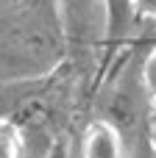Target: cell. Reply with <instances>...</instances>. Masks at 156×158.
Here are the masks:
<instances>
[{
  "mask_svg": "<svg viewBox=\"0 0 156 158\" xmlns=\"http://www.w3.org/2000/svg\"><path fill=\"white\" fill-rule=\"evenodd\" d=\"M0 158H20L17 131L11 125H0Z\"/></svg>",
  "mask_w": 156,
  "mask_h": 158,
  "instance_id": "obj_5",
  "label": "cell"
},
{
  "mask_svg": "<svg viewBox=\"0 0 156 158\" xmlns=\"http://www.w3.org/2000/svg\"><path fill=\"white\" fill-rule=\"evenodd\" d=\"M67 158H84V156H81V150H78V142H75V144L70 147V153H67Z\"/></svg>",
  "mask_w": 156,
  "mask_h": 158,
  "instance_id": "obj_7",
  "label": "cell"
},
{
  "mask_svg": "<svg viewBox=\"0 0 156 158\" xmlns=\"http://www.w3.org/2000/svg\"><path fill=\"white\" fill-rule=\"evenodd\" d=\"M106 8V39L109 42H120L134 31L137 22V0H103Z\"/></svg>",
  "mask_w": 156,
  "mask_h": 158,
  "instance_id": "obj_3",
  "label": "cell"
},
{
  "mask_svg": "<svg viewBox=\"0 0 156 158\" xmlns=\"http://www.w3.org/2000/svg\"><path fill=\"white\" fill-rule=\"evenodd\" d=\"M128 158H156V147L151 136H142L128 144Z\"/></svg>",
  "mask_w": 156,
  "mask_h": 158,
  "instance_id": "obj_6",
  "label": "cell"
},
{
  "mask_svg": "<svg viewBox=\"0 0 156 158\" xmlns=\"http://www.w3.org/2000/svg\"><path fill=\"white\" fill-rule=\"evenodd\" d=\"M64 36L78 50H92L106 39V8L103 0H56Z\"/></svg>",
  "mask_w": 156,
  "mask_h": 158,
  "instance_id": "obj_1",
  "label": "cell"
},
{
  "mask_svg": "<svg viewBox=\"0 0 156 158\" xmlns=\"http://www.w3.org/2000/svg\"><path fill=\"white\" fill-rule=\"evenodd\" d=\"M78 150L84 158H128L123 133L103 117L87 125V131L78 142Z\"/></svg>",
  "mask_w": 156,
  "mask_h": 158,
  "instance_id": "obj_2",
  "label": "cell"
},
{
  "mask_svg": "<svg viewBox=\"0 0 156 158\" xmlns=\"http://www.w3.org/2000/svg\"><path fill=\"white\" fill-rule=\"evenodd\" d=\"M142 83H145L148 108H151V139L156 147V39L145 50V58H142Z\"/></svg>",
  "mask_w": 156,
  "mask_h": 158,
  "instance_id": "obj_4",
  "label": "cell"
}]
</instances>
